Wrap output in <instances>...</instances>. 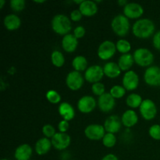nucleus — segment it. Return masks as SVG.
<instances>
[{
	"label": "nucleus",
	"instance_id": "42",
	"mask_svg": "<svg viewBox=\"0 0 160 160\" xmlns=\"http://www.w3.org/2000/svg\"><path fill=\"white\" fill-rule=\"evenodd\" d=\"M128 3V2L127 0H119V1H117V4L120 6H123V7H124Z\"/></svg>",
	"mask_w": 160,
	"mask_h": 160
},
{
	"label": "nucleus",
	"instance_id": "19",
	"mask_svg": "<svg viewBox=\"0 0 160 160\" xmlns=\"http://www.w3.org/2000/svg\"><path fill=\"white\" fill-rule=\"evenodd\" d=\"M122 124L127 128H131L135 126L138 122V117L135 111L133 109H128L123 113L121 117Z\"/></svg>",
	"mask_w": 160,
	"mask_h": 160
},
{
	"label": "nucleus",
	"instance_id": "44",
	"mask_svg": "<svg viewBox=\"0 0 160 160\" xmlns=\"http://www.w3.org/2000/svg\"><path fill=\"white\" fill-rule=\"evenodd\" d=\"M83 2H84V0H78V1H75L74 0V1H73V2L76 3V4H78L80 6V5Z\"/></svg>",
	"mask_w": 160,
	"mask_h": 160
},
{
	"label": "nucleus",
	"instance_id": "39",
	"mask_svg": "<svg viewBox=\"0 0 160 160\" xmlns=\"http://www.w3.org/2000/svg\"><path fill=\"white\" fill-rule=\"evenodd\" d=\"M152 45L158 51H160V30L156 31L152 38Z\"/></svg>",
	"mask_w": 160,
	"mask_h": 160
},
{
	"label": "nucleus",
	"instance_id": "31",
	"mask_svg": "<svg viewBox=\"0 0 160 160\" xmlns=\"http://www.w3.org/2000/svg\"><path fill=\"white\" fill-rule=\"evenodd\" d=\"M102 144L106 148H112L117 144V138L115 134L111 133H106L102 138Z\"/></svg>",
	"mask_w": 160,
	"mask_h": 160
},
{
	"label": "nucleus",
	"instance_id": "45",
	"mask_svg": "<svg viewBox=\"0 0 160 160\" xmlns=\"http://www.w3.org/2000/svg\"><path fill=\"white\" fill-rule=\"evenodd\" d=\"M34 2L35 3H44L45 2V1H43V0H42V1H34Z\"/></svg>",
	"mask_w": 160,
	"mask_h": 160
},
{
	"label": "nucleus",
	"instance_id": "22",
	"mask_svg": "<svg viewBox=\"0 0 160 160\" xmlns=\"http://www.w3.org/2000/svg\"><path fill=\"white\" fill-rule=\"evenodd\" d=\"M52 146V145L51 140L45 137L37 141L34 148H35V152L38 155L43 156V155L47 154L50 151Z\"/></svg>",
	"mask_w": 160,
	"mask_h": 160
},
{
	"label": "nucleus",
	"instance_id": "32",
	"mask_svg": "<svg viewBox=\"0 0 160 160\" xmlns=\"http://www.w3.org/2000/svg\"><path fill=\"white\" fill-rule=\"evenodd\" d=\"M45 97H46L47 100L52 104H57L61 101V95H59V92L55 90L48 91L46 92Z\"/></svg>",
	"mask_w": 160,
	"mask_h": 160
},
{
	"label": "nucleus",
	"instance_id": "33",
	"mask_svg": "<svg viewBox=\"0 0 160 160\" xmlns=\"http://www.w3.org/2000/svg\"><path fill=\"white\" fill-rule=\"evenodd\" d=\"M9 6H10L11 9L14 12H21L24 9L26 2L24 0H11Z\"/></svg>",
	"mask_w": 160,
	"mask_h": 160
},
{
	"label": "nucleus",
	"instance_id": "28",
	"mask_svg": "<svg viewBox=\"0 0 160 160\" xmlns=\"http://www.w3.org/2000/svg\"><path fill=\"white\" fill-rule=\"evenodd\" d=\"M51 61L56 67H62L65 63V57L60 51L55 50L51 54Z\"/></svg>",
	"mask_w": 160,
	"mask_h": 160
},
{
	"label": "nucleus",
	"instance_id": "20",
	"mask_svg": "<svg viewBox=\"0 0 160 160\" xmlns=\"http://www.w3.org/2000/svg\"><path fill=\"white\" fill-rule=\"evenodd\" d=\"M32 148L28 144H22L16 148L14 157L17 160H30L32 156Z\"/></svg>",
	"mask_w": 160,
	"mask_h": 160
},
{
	"label": "nucleus",
	"instance_id": "35",
	"mask_svg": "<svg viewBox=\"0 0 160 160\" xmlns=\"http://www.w3.org/2000/svg\"><path fill=\"white\" fill-rule=\"evenodd\" d=\"M148 134L150 137L154 140L160 141V125L153 124L152 126L150 127L148 130Z\"/></svg>",
	"mask_w": 160,
	"mask_h": 160
},
{
	"label": "nucleus",
	"instance_id": "15",
	"mask_svg": "<svg viewBox=\"0 0 160 160\" xmlns=\"http://www.w3.org/2000/svg\"><path fill=\"white\" fill-rule=\"evenodd\" d=\"M97 104H98L100 110L102 112H106H106H111L114 109L116 106V101L115 98L110 95L109 92V93L106 92L102 95L98 97Z\"/></svg>",
	"mask_w": 160,
	"mask_h": 160
},
{
	"label": "nucleus",
	"instance_id": "14",
	"mask_svg": "<svg viewBox=\"0 0 160 160\" xmlns=\"http://www.w3.org/2000/svg\"><path fill=\"white\" fill-rule=\"evenodd\" d=\"M96 100L90 95H84L81 97L78 102V109L81 112L88 114L92 112L96 107Z\"/></svg>",
	"mask_w": 160,
	"mask_h": 160
},
{
	"label": "nucleus",
	"instance_id": "12",
	"mask_svg": "<svg viewBox=\"0 0 160 160\" xmlns=\"http://www.w3.org/2000/svg\"><path fill=\"white\" fill-rule=\"evenodd\" d=\"M144 11L145 10L142 5L136 2H128L123 7V15L128 19L135 20L142 17Z\"/></svg>",
	"mask_w": 160,
	"mask_h": 160
},
{
	"label": "nucleus",
	"instance_id": "21",
	"mask_svg": "<svg viewBox=\"0 0 160 160\" xmlns=\"http://www.w3.org/2000/svg\"><path fill=\"white\" fill-rule=\"evenodd\" d=\"M58 111H59V115L62 117V119L67 120V121H70L75 117L74 108L73 107L71 104L66 102H62L59 105Z\"/></svg>",
	"mask_w": 160,
	"mask_h": 160
},
{
	"label": "nucleus",
	"instance_id": "29",
	"mask_svg": "<svg viewBox=\"0 0 160 160\" xmlns=\"http://www.w3.org/2000/svg\"><path fill=\"white\" fill-rule=\"evenodd\" d=\"M117 51L121 53L122 55L128 54L131 50V44L126 39H120L116 43Z\"/></svg>",
	"mask_w": 160,
	"mask_h": 160
},
{
	"label": "nucleus",
	"instance_id": "23",
	"mask_svg": "<svg viewBox=\"0 0 160 160\" xmlns=\"http://www.w3.org/2000/svg\"><path fill=\"white\" fill-rule=\"evenodd\" d=\"M3 23L5 28L9 31H16L21 25V20L18 16L12 13L5 17Z\"/></svg>",
	"mask_w": 160,
	"mask_h": 160
},
{
	"label": "nucleus",
	"instance_id": "8",
	"mask_svg": "<svg viewBox=\"0 0 160 160\" xmlns=\"http://www.w3.org/2000/svg\"><path fill=\"white\" fill-rule=\"evenodd\" d=\"M105 134H106V130H105L104 126L98 124V123L89 124L84 129V135L89 140H102Z\"/></svg>",
	"mask_w": 160,
	"mask_h": 160
},
{
	"label": "nucleus",
	"instance_id": "43",
	"mask_svg": "<svg viewBox=\"0 0 160 160\" xmlns=\"http://www.w3.org/2000/svg\"><path fill=\"white\" fill-rule=\"evenodd\" d=\"M5 3H6V1H4V0H0V9H2L4 7Z\"/></svg>",
	"mask_w": 160,
	"mask_h": 160
},
{
	"label": "nucleus",
	"instance_id": "1",
	"mask_svg": "<svg viewBox=\"0 0 160 160\" xmlns=\"http://www.w3.org/2000/svg\"><path fill=\"white\" fill-rule=\"evenodd\" d=\"M156 26L152 20L148 18L138 20L133 24L132 32L136 38L140 39H148L154 35Z\"/></svg>",
	"mask_w": 160,
	"mask_h": 160
},
{
	"label": "nucleus",
	"instance_id": "26",
	"mask_svg": "<svg viewBox=\"0 0 160 160\" xmlns=\"http://www.w3.org/2000/svg\"><path fill=\"white\" fill-rule=\"evenodd\" d=\"M88 62L87 59L83 56H77L76 57L73 58V61H72V67L74 69V70L78 72H82L86 71L88 67Z\"/></svg>",
	"mask_w": 160,
	"mask_h": 160
},
{
	"label": "nucleus",
	"instance_id": "46",
	"mask_svg": "<svg viewBox=\"0 0 160 160\" xmlns=\"http://www.w3.org/2000/svg\"><path fill=\"white\" fill-rule=\"evenodd\" d=\"M1 160H8V159H1Z\"/></svg>",
	"mask_w": 160,
	"mask_h": 160
},
{
	"label": "nucleus",
	"instance_id": "17",
	"mask_svg": "<svg viewBox=\"0 0 160 160\" xmlns=\"http://www.w3.org/2000/svg\"><path fill=\"white\" fill-rule=\"evenodd\" d=\"M79 9L83 16L88 17H93L98 12V5L95 1L90 0H84L82 3L79 6Z\"/></svg>",
	"mask_w": 160,
	"mask_h": 160
},
{
	"label": "nucleus",
	"instance_id": "2",
	"mask_svg": "<svg viewBox=\"0 0 160 160\" xmlns=\"http://www.w3.org/2000/svg\"><path fill=\"white\" fill-rule=\"evenodd\" d=\"M52 28L59 35H67L72 29L71 20L63 14H57L52 20Z\"/></svg>",
	"mask_w": 160,
	"mask_h": 160
},
{
	"label": "nucleus",
	"instance_id": "37",
	"mask_svg": "<svg viewBox=\"0 0 160 160\" xmlns=\"http://www.w3.org/2000/svg\"><path fill=\"white\" fill-rule=\"evenodd\" d=\"M85 28L83 26H78L74 28L73 30V34L78 39L82 38L84 35H85Z\"/></svg>",
	"mask_w": 160,
	"mask_h": 160
},
{
	"label": "nucleus",
	"instance_id": "27",
	"mask_svg": "<svg viewBox=\"0 0 160 160\" xmlns=\"http://www.w3.org/2000/svg\"><path fill=\"white\" fill-rule=\"evenodd\" d=\"M143 99H142V96L137 93H132L130 94L126 99V103L128 105V107L132 109H137L139 108L142 105Z\"/></svg>",
	"mask_w": 160,
	"mask_h": 160
},
{
	"label": "nucleus",
	"instance_id": "25",
	"mask_svg": "<svg viewBox=\"0 0 160 160\" xmlns=\"http://www.w3.org/2000/svg\"><path fill=\"white\" fill-rule=\"evenodd\" d=\"M117 63H118L121 71H129V70H131V68L134 63L133 55L130 54V53L121 55L119 58Z\"/></svg>",
	"mask_w": 160,
	"mask_h": 160
},
{
	"label": "nucleus",
	"instance_id": "38",
	"mask_svg": "<svg viewBox=\"0 0 160 160\" xmlns=\"http://www.w3.org/2000/svg\"><path fill=\"white\" fill-rule=\"evenodd\" d=\"M83 15L79 9H74L70 12V19L73 22H78L82 19Z\"/></svg>",
	"mask_w": 160,
	"mask_h": 160
},
{
	"label": "nucleus",
	"instance_id": "30",
	"mask_svg": "<svg viewBox=\"0 0 160 160\" xmlns=\"http://www.w3.org/2000/svg\"><path fill=\"white\" fill-rule=\"evenodd\" d=\"M126 89L121 85H114L111 88L109 93L115 99L123 98L126 94Z\"/></svg>",
	"mask_w": 160,
	"mask_h": 160
},
{
	"label": "nucleus",
	"instance_id": "36",
	"mask_svg": "<svg viewBox=\"0 0 160 160\" xmlns=\"http://www.w3.org/2000/svg\"><path fill=\"white\" fill-rule=\"evenodd\" d=\"M42 134L47 138H52L56 134V129L51 124H45L42 128Z\"/></svg>",
	"mask_w": 160,
	"mask_h": 160
},
{
	"label": "nucleus",
	"instance_id": "40",
	"mask_svg": "<svg viewBox=\"0 0 160 160\" xmlns=\"http://www.w3.org/2000/svg\"><path fill=\"white\" fill-rule=\"evenodd\" d=\"M69 128H70V123H69V121H67V120H61L59 123V124H58V129H59V132L61 133H67Z\"/></svg>",
	"mask_w": 160,
	"mask_h": 160
},
{
	"label": "nucleus",
	"instance_id": "5",
	"mask_svg": "<svg viewBox=\"0 0 160 160\" xmlns=\"http://www.w3.org/2000/svg\"><path fill=\"white\" fill-rule=\"evenodd\" d=\"M139 111L142 117L145 120H152L157 115V106L156 103L149 98L144 99L139 107Z\"/></svg>",
	"mask_w": 160,
	"mask_h": 160
},
{
	"label": "nucleus",
	"instance_id": "10",
	"mask_svg": "<svg viewBox=\"0 0 160 160\" xmlns=\"http://www.w3.org/2000/svg\"><path fill=\"white\" fill-rule=\"evenodd\" d=\"M103 67L99 65L91 66L84 72V79L92 84L100 82L104 76Z\"/></svg>",
	"mask_w": 160,
	"mask_h": 160
},
{
	"label": "nucleus",
	"instance_id": "6",
	"mask_svg": "<svg viewBox=\"0 0 160 160\" xmlns=\"http://www.w3.org/2000/svg\"><path fill=\"white\" fill-rule=\"evenodd\" d=\"M117 52L116 44L109 40L104 41L99 45L97 51L98 58L102 60H109L115 55Z\"/></svg>",
	"mask_w": 160,
	"mask_h": 160
},
{
	"label": "nucleus",
	"instance_id": "11",
	"mask_svg": "<svg viewBox=\"0 0 160 160\" xmlns=\"http://www.w3.org/2000/svg\"><path fill=\"white\" fill-rule=\"evenodd\" d=\"M52 145L56 149L59 151L65 150L70 146L71 138L69 134L67 133L58 132L51 138Z\"/></svg>",
	"mask_w": 160,
	"mask_h": 160
},
{
	"label": "nucleus",
	"instance_id": "16",
	"mask_svg": "<svg viewBox=\"0 0 160 160\" xmlns=\"http://www.w3.org/2000/svg\"><path fill=\"white\" fill-rule=\"evenodd\" d=\"M103 126H104L106 133H111V134H115L116 133L119 132L121 128V118H120L117 115L109 116L105 120Z\"/></svg>",
	"mask_w": 160,
	"mask_h": 160
},
{
	"label": "nucleus",
	"instance_id": "4",
	"mask_svg": "<svg viewBox=\"0 0 160 160\" xmlns=\"http://www.w3.org/2000/svg\"><path fill=\"white\" fill-rule=\"evenodd\" d=\"M134 62L139 67H149L154 62V55L146 48H138L133 54Z\"/></svg>",
	"mask_w": 160,
	"mask_h": 160
},
{
	"label": "nucleus",
	"instance_id": "34",
	"mask_svg": "<svg viewBox=\"0 0 160 160\" xmlns=\"http://www.w3.org/2000/svg\"><path fill=\"white\" fill-rule=\"evenodd\" d=\"M92 92L94 95L100 97L101 95H102L103 94L106 93V88H105V85L102 83H95V84H92Z\"/></svg>",
	"mask_w": 160,
	"mask_h": 160
},
{
	"label": "nucleus",
	"instance_id": "7",
	"mask_svg": "<svg viewBox=\"0 0 160 160\" xmlns=\"http://www.w3.org/2000/svg\"><path fill=\"white\" fill-rule=\"evenodd\" d=\"M144 80L148 86H160V67L158 66H151L148 67L144 73Z\"/></svg>",
	"mask_w": 160,
	"mask_h": 160
},
{
	"label": "nucleus",
	"instance_id": "13",
	"mask_svg": "<svg viewBox=\"0 0 160 160\" xmlns=\"http://www.w3.org/2000/svg\"><path fill=\"white\" fill-rule=\"evenodd\" d=\"M123 86L127 91H134L139 85V77L134 70L125 72L122 79Z\"/></svg>",
	"mask_w": 160,
	"mask_h": 160
},
{
	"label": "nucleus",
	"instance_id": "24",
	"mask_svg": "<svg viewBox=\"0 0 160 160\" xmlns=\"http://www.w3.org/2000/svg\"><path fill=\"white\" fill-rule=\"evenodd\" d=\"M103 71H104V74L107 78H112V79L117 78L121 73V70L118 63L114 62H106L103 67Z\"/></svg>",
	"mask_w": 160,
	"mask_h": 160
},
{
	"label": "nucleus",
	"instance_id": "41",
	"mask_svg": "<svg viewBox=\"0 0 160 160\" xmlns=\"http://www.w3.org/2000/svg\"><path fill=\"white\" fill-rule=\"evenodd\" d=\"M101 160H119L118 157L114 154H107L104 156Z\"/></svg>",
	"mask_w": 160,
	"mask_h": 160
},
{
	"label": "nucleus",
	"instance_id": "18",
	"mask_svg": "<svg viewBox=\"0 0 160 160\" xmlns=\"http://www.w3.org/2000/svg\"><path fill=\"white\" fill-rule=\"evenodd\" d=\"M78 46V39L73 34H68L63 36L62 39V49L69 53L75 52Z\"/></svg>",
	"mask_w": 160,
	"mask_h": 160
},
{
	"label": "nucleus",
	"instance_id": "9",
	"mask_svg": "<svg viewBox=\"0 0 160 160\" xmlns=\"http://www.w3.org/2000/svg\"><path fill=\"white\" fill-rule=\"evenodd\" d=\"M84 79L80 72L73 70L67 74L66 78V84L71 91H78L82 88Z\"/></svg>",
	"mask_w": 160,
	"mask_h": 160
},
{
	"label": "nucleus",
	"instance_id": "3",
	"mask_svg": "<svg viewBox=\"0 0 160 160\" xmlns=\"http://www.w3.org/2000/svg\"><path fill=\"white\" fill-rule=\"evenodd\" d=\"M111 28L112 31L117 36L124 37L128 34L131 29L129 19L122 14L116 16L111 22Z\"/></svg>",
	"mask_w": 160,
	"mask_h": 160
}]
</instances>
